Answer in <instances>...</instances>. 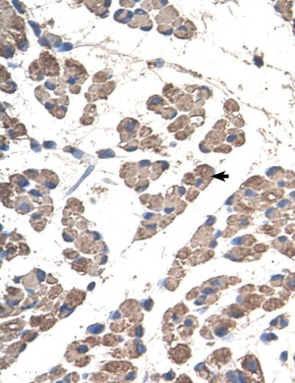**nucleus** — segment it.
Here are the masks:
<instances>
[{
	"instance_id": "45",
	"label": "nucleus",
	"mask_w": 295,
	"mask_h": 383,
	"mask_svg": "<svg viewBox=\"0 0 295 383\" xmlns=\"http://www.w3.org/2000/svg\"><path fill=\"white\" fill-rule=\"evenodd\" d=\"M168 3V1H152V5L154 9H159Z\"/></svg>"
},
{
	"instance_id": "39",
	"label": "nucleus",
	"mask_w": 295,
	"mask_h": 383,
	"mask_svg": "<svg viewBox=\"0 0 295 383\" xmlns=\"http://www.w3.org/2000/svg\"><path fill=\"white\" fill-rule=\"evenodd\" d=\"M25 175H27V176H28L29 178H31V179H36V177L39 176V172H37L36 170L30 169V170L25 171Z\"/></svg>"
},
{
	"instance_id": "56",
	"label": "nucleus",
	"mask_w": 295,
	"mask_h": 383,
	"mask_svg": "<svg viewBox=\"0 0 295 383\" xmlns=\"http://www.w3.org/2000/svg\"><path fill=\"white\" fill-rule=\"evenodd\" d=\"M185 326H192L193 325V319L192 318H187L185 322H184Z\"/></svg>"
},
{
	"instance_id": "12",
	"label": "nucleus",
	"mask_w": 295,
	"mask_h": 383,
	"mask_svg": "<svg viewBox=\"0 0 295 383\" xmlns=\"http://www.w3.org/2000/svg\"><path fill=\"white\" fill-rule=\"evenodd\" d=\"M133 17H134L133 12L130 11V10H126V9L117 10V11L115 12V14H114V16H113V18H114L115 21H117V22H119V23H122V24L131 23V21L133 20Z\"/></svg>"
},
{
	"instance_id": "7",
	"label": "nucleus",
	"mask_w": 295,
	"mask_h": 383,
	"mask_svg": "<svg viewBox=\"0 0 295 383\" xmlns=\"http://www.w3.org/2000/svg\"><path fill=\"white\" fill-rule=\"evenodd\" d=\"M40 44L47 47V48H51V47H60L61 46V39L57 35H54L49 33H45L44 36L39 40Z\"/></svg>"
},
{
	"instance_id": "51",
	"label": "nucleus",
	"mask_w": 295,
	"mask_h": 383,
	"mask_svg": "<svg viewBox=\"0 0 295 383\" xmlns=\"http://www.w3.org/2000/svg\"><path fill=\"white\" fill-rule=\"evenodd\" d=\"M69 89H70V92L72 93H79L81 88H80V86H78V84H74V86H70Z\"/></svg>"
},
{
	"instance_id": "29",
	"label": "nucleus",
	"mask_w": 295,
	"mask_h": 383,
	"mask_svg": "<svg viewBox=\"0 0 295 383\" xmlns=\"http://www.w3.org/2000/svg\"><path fill=\"white\" fill-rule=\"evenodd\" d=\"M176 114H177L176 109L172 107H166L162 111V116L164 119H172L173 117L176 116Z\"/></svg>"
},
{
	"instance_id": "10",
	"label": "nucleus",
	"mask_w": 295,
	"mask_h": 383,
	"mask_svg": "<svg viewBox=\"0 0 295 383\" xmlns=\"http://www.w3.org/2000/svg\"><path fill=\"white\" fill-rule=\"evenodd\" d=\"M165 104V101L162 97H160L159 95H154L151 98L148 100V109L152 110L154 112L158 114H162V108Z\"/></svg>"
},
{
	"instance_id": "8",
	"label": "nucleus",
	"mask_w": 295,
	"mask_h": 383,
	"mask_svg": "<svg viewBox=\"0 0 295 383\" xmlns=\"http://www.w3.org/2000/svg\"><path fill=\"white\" fill-rule=\"evenodd\" d=\"M149 14L142 9H137L135 11V16L133 17L131 23H129V27L131 28H138L142 27L149 21Z\"/></svg>"
},
{
	"instance_id": "57",
	"label": "nucleus",
	"mask_w": 295,
	"mask_h": 383,
	"mask_svg": "<svg viewBox=\"0 0 295 383\" xmlns=\"http://www.w3.org/2000/svg\"><path fill=\"white\" fill-rule=\"evenodd\" d=\"M136 332H137V333H136L137 336L141 337L142 335H143V328H142V326H138V328H137V331H136Z\"/></svg>"
},
{
	"instance_id": "20",
	"label": "nucleus",
	"mask_w": 295,
	"mask_h": 383,
	"mask_svg": "<svg viewBox=\"0 0 295 383\" xmlns=\"http://www.w3.org/2000/svg\"><path fill=\"white\" fill-rule=\"evenodd\" d=\"M7 134L10 138H16L19 136H23L26 135V128L23 124H18L17 126L13 127L12 129L8 130Z\"/></svg>"
},
{
	"instance_id": "5",
	"label": "nucleus",
	"mask_w": 295,
	"mask_h": 383,
	"mask_svg": "<svg viewBox=\"0 0 295 383\" xmlns=\"http://www.w3.org/2000/svg\"><path fill=\"white\" fill-rule=\"evenodd\" d=\"M115 88V83L113 82H108L104 84H94V86L90 87V92L89 93H96V97L99 98H106V97L109 93H112V90Z\"/></svg>"
},
{
	"instance_id": "14",
	"label": "nucleus",
	"mask_w": 295,
	"mask_h": 383,
	"mask_svg": "<svg viewBox=\"0 0 295 383\" xmlns=\"http://www.w3.org/2000/svg\"><path fill=\"white\" fill-rule=\"evenodd\" d=\"M16 207H17V211L19 213H28L31 210H33V204H31V201L27 196H22V198H18L16 200Z\"/></svg>"
},
{
	"instance_id": "24",
	"label": "nucleus",
	"mask_w": 295,
	"mask_h": 383,
	"mask_svg": "<svg viewBox=\"0 0 295 383\" xmlns=\"http://www.w3.org/2000/svg\"><path fill=\"white\" fill-rule=\"evenodd\" d=\"M15 53V48L12 44L10 43H6V44H2L1 46V56L6 58V59H9V58H12L13 55Z\"/></svg>"
},
{
	"instance_id": "34",
	"label": "nucleus",
	"mask_w": 295,
	"mask_h": 383,
	"mask_svg": "<svg viewBox=\"0 0 295 383\" xmlns=\"http://www.w3.org/2000/svg\"><path fill=\"white\" fill-rule=\"evenodd\" d=\"M138 145H139V142L137 140H134V141H132V142H130L129 143H128L127 146H123V148H124V150H127V151H134L138 148Z\"/></svg>"
},
{
	"instance_id": "13",
	"label": "nucleus",
	"mask_w": 295,
	"mask_h": 383,
	"mask_svg": "<svg viewBox=\"0 0 295 383\" xmlns=\"http://www.w3.org/2000/svg\"><path fill=\"white\" fill-rule=\"evenodd\" d=\"M195 30V27L190 21H187L185 26H180L175 31V35L179 39H189L192 35V31Z\"/></svg>"
},
{
	"instance_id": "54",
	"label": "nucleus",
	"mask_w": 295,
	"mask_h": 383,
	"mask_svg": "<svg viewBox=\"0 0 295 383\" xmlns=\"http://www.w3.org/2000/svg\"><path fill=\"white\" fill-rule=\"evenodd\" d=\"M73 48V45L71 44V43H65V44H63V46L61 47V51H68V50H70V49H72Z\"/></svg>"
},
{
	"instance_id": "3",
	"label": "nucleus",
	"mask_w": 295,
	"mask_h": 383,
	"mask_svg": "<svg viewBox=\"0 0 295 383\" xmlns=\"http://www.w3.org/2000/svg\"><path fill=\"white\" fill-rule=\"evenodd\" d=\"M39 62L41 66L42 71H44L45 75L52 76V77L59 75V71H60L59 64L57 60L55 59V57L50 55L47 51L41 53Z\"/></svg>"
},
{
	"instance_id": "17",
	"label": "nucleus",
	"mask_w": 295,
	"mask_h": 383,
	"mask_svg": "<svg viewBox=\"0 0 295 383\" xmlns=\"http://www.w3.org/2000/svg\"><path fill=\"white\" fill-rule=\"evenodd\" d=\"M168 166H169V164L167 163V162H164V161H158V162H155L154 164V168H153V170H154V172H153V176H152V178L153 179H157L160 174H162L165 169H167L168 168Z\"/></svg>"
},
{
	"instance_id": "23",
	"label": "nucleus",
	"mask_w": 295,
	"mask_h": 383,
	"mask_svg": "<svg viewBox=\"0 0 295 383\" xmlns=\"http://www.w3.org/2000/svg\"><path fill=\"white\" fill-rule=\"evenodd\" d=\"M135 163H126L121 170V177H131L136 173Z\"/></svg>"
},
{
	"instance_id": "2",
	"label": "nucleus",
	"mask_w": 295,
	"mask_h": 383,
	"mask_svg": "<svg viewBox=\"0 0 295 383\" xmlns=\"http://www.w3.org/2000/svg\"><path fill=\"white\" fill-rule=\"evenodd\" d=\"M139 127H140V123L132 118H125L120 122V124L117 127V131L120 133L121 142H125L134 139L137 135Z\"/></svg>"
},
{
	"instance_id": "4",
	"label": "nucleus",
	"mask_w": 295,
	"mask_h": 383,
	"mask_svg": "<svg viewBox=\"0 0 295 383\" xmlns=\"http://www.w3.org/2000/svg\"><path fill=\"white\" fill-rule=\"evenodd\" d=\"M69 103V99L67 97H63L58 99H50L49 101L44 103L45 108L49 110V112L55 116L56 118L61 119L65 116L67 112V105Z\"/></svg>"
},
{
	"instance_id": "36",
	"label": "nucleus",
	"mask_w": 295,
	"mask_h": 383,
	"mask_svg": "<svg viewBox=\"0 0 295 383\" xmlns=\"http://www.w3.org/2000/svg\"><path fill=\"white\" fill-rule=\"evenodd\" d=\"M94 122V116H91L89 113H85L84 116L81 118V123L84 125H90Z\"/></svg>"
},
{
	"instance_id": "11",
	"label": "nucleus",
	"mask_w": 295,
	"mask_h": 383,
	"mask_svg": "<svg viewBox=\"0 0 295 383\" xmlns=\"http://www.w3.org/2000/svg\"><path fill=\"white\" fill-rule=\"evenodd\" d=\"M29 72H30V77L33 80H35V81H41L45 75L44 71H42L39 60H36L31 64V66L29 68Z\"/></svg>"
},
{
	"instance_id": "42",
	"label": "nucleus",
	"mask_w": 295,
	"mask_h": 383,
	"mask_svg": "<svg viewBox=\"0 0 295 383\" xmlns=\"http://www.w3.org/2000/svg\"><path fill=\"white\" fill-rule=\"evenodd\" d=\"M10 74L6 71V69H5L3 66H1V81H3V78H4V82H2V84L3 83H6V81L8 79H10Z\"/></svg>"
},
{
	"instance_id": "19",
	"label": "nucleus",
	"mask_w": 295,
	"mask_h": 383,
	"mask_svg": "<svg viewBox=\"0 0 295 383\" xmlns=\"http://www.w3.org/2000/svg\"><path fill=\"white\" fill-rule=\"evenodd\" d=\"M186 122H187V117L184 116V115L183 116H180L176 121H174L172 124H170L168 126V131L169 132H175L177 130L182 129V128L185 126Z\"/></svg>"
},
{
	"instance_id": "52",
	"label": "nucleus",
	"mask_w": 295,
	"mask_h": 383,
	"mask_svg": "<svg viewBox=\"0 0 295 383\" xmlns=\"http://www.w3.org/2000/svg\"><path fill=\"white\" fill-rule=\"evenodd\" d=\"M40 212H42V214H49L50 212L52 211V206H45L44 208H40Z\"/></svg>"
},
{
	"instance_id": "15",
	"label": "nucleus",
	"mask_w": 295,
	"mask_h": 383,
	"mask_svg": "<svg viewBox=\"0 0 295 383\" xmlns=\"http://www.w3.org/2000/svg\"><path fill=\"white\" fill-rule=\"evenodd\" d=\"M243 368L247 371H250L251 373H255L257 371H260V365L258 364V360H257V359L252 357V356L249 359L247 357L243 361Z\"/></svg>"
},
{
	"instance_id": "27",
	"label": "nucleus",
	"mask_w": 295,
	"mask_h": 383,
	"mask_svg": "<svg viewBox=\"0 0 295 383\" xmlns=\"http://www.w3.org/2000/svg\"><path fill=\"white\" fill-rule=\"evenodd\" d=\"M1 89L2 92H5L7 93H13L17 89V86H16V84L13 81H9L4 83V84H1Z\"/></svg>"
},
{
	"instance_id": "32",
	"label": "nucleus",
	"mask_w": 295,
	"mask_h": 383,
	"mask_svg": "<svg viewBox=\"0 0 295 383\" xmlns=\"http://www.w3.org/2000/svg\"><path fill=\"white\" fill-rule=\"evenodd\" d=\"M57 86H58V81L57 80H55L54 78L47 80V81L45 82V84H44V88L47 89H50V90H54Z\"/></svg>"
},
{
	"instance_id": "47",
	"label": "nucleus",
	"mask_w": 295,
	"mask_h": 383,
	"mask_svg": "<svg viewBox=\"0 0 295 383\" xmlns=\"http://www.w3.org/2000/svg\"><path fill=\"white\" fill-rule=\"evenodd\" d=\"M44 147L47 148V150H53V148L56 147V143L51 141H46L44 142Z\"/></svg>"
},
{
	"instance_id": "40",
	"label": "nucleus",
	"mask_w": 295,
	"mask_h": 383,
	"mask_svg": "<svg viewBox=\"0 0 295 383\" xmlns=\"http://www.w3.org/2000/svg\"><path fill=\"white\" fill-rule=\"evenodd\" d=\"M12 3H13V5L16 7V9L18 10V11L21 13V14H23V13H25V5L22 3V2H19V1H12Z\"/></svg>"
},
{
	"instance_id": "25",
	"label": "nucleus",
	"mask_w": 295,
	"mask_h": 383,
	"mask_svg": "<svg viewBox=\"0 0 295 383\" xmlns=\"http://www.w3.org/2000/svg\"><path fill=\"white\" fill-rule=\"evenodd\" d=\"M177 93H179V89H174L172 84H166L163 88V94L170 99L171 102H173V97H176Z\"/></svg>"
},
{
	"instance_id": "48",
	"label": "nucleus",
	"mask_w": 295,
	"mask_h": 383,
	"mask_svg": "<svg viewBox=\"0 0 295 383\" xmlns=\"http://www.w3.org/2000/svg\"><path fill=\"white\" fill-rule=\"evenodd\" d=\"M150 165H151V162H150L149 160H143L138 164V166L140 167L141 169H146V170L148 169V167Z\"/></svg>"
},
{
	"instance_id": "53",
	"label": "nucleus",
	"mask_w": 295,
	"mask_h": 383,
	"mask_svg": "<svg viewBox=\"0 0 295 383\" xmlns=\"http://www.w3.org/2000/svg\"><path fill=\"white\" fill-rule=\"evenodd\" d=\"M144 306H145V308H146L147 311H150V310H151L152 306H153V302H152V300L145 301V303H144Z\"/></svg>"
},
{
	"instance_id": "31",
	"label": "nucleus",
	"mask_w": 295,
	"mask_h": 383,
	"mask_svg": "<svg viewBox=\"0 0 295 383\" xmlns=\"http://www.w3.org/2000/svg\"><path fill=\"white\" fill-rule=\"evenodd\" d=\"M158 31H159L160 34H162L164 35H170L171 34L173 33L172 27H170L168 25H159L158 27Z\"/></svg>"
},
{
	"instance_id": "16",
	"label": "nucleus",
	"mask_w": 295,
	"mask_h": 383,
	"mask_svg": "<svg viewBox=\"0 0 295 383\" xmlns=\"http://www.w3.org/2000/svg\"><path fill=\"white\" fill-rule=\"evenodd\" d=\"M13 36L17 42V46L20 50L22 51H26L27 49L29 48V41L28 39H26V36L24 35L21 34H13Z\"/></svg>"
},
{
	"instance_id": "35",
	"label": "nucleus",
	"mask_w": 295,
	"mask_h": 383,
	"mask_svg": "<svg viewBox=\"0 0 295 383\" xmlns=\"http://www.w3.org/2000/svg\"><path fill=\"white\" fill-rule=\"evenodd\" d=\"M99 157L100 158H108V157H113L115 156V153L113 152V150H101L98 153Z\"/></svg>"
},
{
	"instance_id": "1",
	"label": "nucleus",
	"mask_w": 295,
	"mask_h": 383,
	"mask_svg": "<svg viewBox=\"0 0 295 383\" xmlns=\"http://www.w3.org/2000/svg\"><path fill=\"white\" fill-rule=\"evenodd\" d=\"M65 77L67 78L66 82L71 86H74L77 84V83L83 84L88 75L82 64L73 59H69L65 62Z\"/></svg>"
},
{
	"instance_id": "38",
	"label": "nucleus",
	"mask_w": 295,
	"mask_h": 383,
	"mask_svg": "<svg viewBox=\"0 0 295 383\" xmlns=\"http://www.w3.org/2000/svg\"><path fill=\"white\" fill-rule=\"evenodd\" d=\"M96 15L99 16L100 18H105L108 16V10L105 9V7L103 5V6L96 10Z\"/></svg>"
},
{
	"instance_id": "55",
	"label": "nucleus",
	"mask_w": 295,
	"mask_h": 383,
	"mask_svg": "<svg viewBox=\"0 0 295 383\" xmlns=\"http://www.w3.org/2000/svg\"><path fill=\"white\" fill-rule=\"evenodd\" d=\"M182 22H183V19H182V18H178V20L176 19L175 21H173V26L174 27H178V28H179Z\"/></svg>"
},
{
	"instance_id": "22",
	"label": "nucleus",
	"mask_w": 295,
	"mask_h": 383,
	"mask_svg": "<svg viewBox=\"0 0 295 383\" xmlns=\"http://www.w3.org/2000/svg\"><path fill=\"white\" fill-rule=\"evenodd\" d=\"M162 142L158 136H153L151 138H148V139L144 140L141 142V148L142 150H145V148H149V147H153L154 146H158L159 143Z\"/></svg>"
},
{
	"instance_id": "30",
	"label": "nucleus",
	"mask_w": 295,
	"mask_h": 383,
	"mask_svg": "<svg viewBox=\"0 0 295 383\" xmlns=\"http://www.w3.org/2000/svg\"><path fill=\"white\" fill-rule=\"evenodd\" d=\"M162 204V198L160 196H155L152 199L151 204H150V208L153 209H159L160 206Z\"/></svg>"
},
{
	"instance_id": "46",
	"label": "nucleus",
	"mask_w": 295,
	"mask_h": 383,
	"mask_svg": "<svg viewBox=\"0 0 295 383\" xmlns=\"http://www.w3.org/2000/svg\"><path fill=\"white\" fill-rule=\"evenodd\" d=\"M137 1L136 0H131V1H129V0H121L120 1V5L121 6H125V7H132V6H134V5H135V3H136Z\"/></svg>"
},
{
	"instance_id": "50",
	"label": "nucleus",
	"mask_w": 295,
	"mask_h": 383,
	"mask_svg": "<svg viewBox=\"0 0 295 383\" xmlns=\"http://www.w3.org/2000/svg\"><path fill=\"white\" fill-rule=\"evenodd\" d=\"M187 136H188V135H187L184 131H181L179 133H177V134L175 135V138H176L177 140H184V139H186V138H187Z\"/></svg>"
},
{
	"instance_id": "37",
	"label": "nucleus",
	"mask_w": 295,
	"mask_h": 383,
	"mask_svg": "<svg viewBox=\"0 0 295 383\" xmlns=\"http://www.w3.org/2000/svg\"><path fill=\"white\" fill-rule=\"evenodd\" d=\"M148 187H149V181L148 180H143V181H140L139 184L137 185L136 191L137 192H144Z\"/></svg>"
},
{
	"instance_id": "28",
	"label": "nucleus",
	"mask_w": 295,
	"mask_h": 383,
	"mask_svg": "<svg viewBox=\"0 0 295 383\" xmlns=\"http://www.w3.org/2000/svg\"><path fill=\"white\" fill-rule=\"evenodd\" d=\"M110 77H111V74H107L106 72L101 71L95 74L93 78V81L95 83H103V82H106V80H108Z\"/></svg>"
},
{
	"instance_id": "9",
	"label": "nucleus",
	"mask_w": 295,
	"mask_h": 383,
	"mask_svg": "<svg viewBox=\"0 0 295 383\" xmlns=\"http://www.w3.org/2000/svg\"><path fill=\"white\" fill-rule=\"evenodd\" d=\"M41 178H42V181H41L42 185H44V187H46L47 189H49V190L54 189L58 184L57 176L53 172L48 171V170H44V171H42Z\"/></svg>"
},
{
	"instance_id": "6",
	"label": "nucleus",
	"mask_w": 295,
	"mask_h": 383,
	"mask_svg": "<svg viewBox=\"0 0 295 383\" xmlns=\"http://www.w3.org/2000/svg\"><path fill=\"white\" fill-rule=\"evenodd\" d=\"M177 16H178L177 10H175L173 6H169L160 11V13L155 17V21H157L158 24L169 23V22H172Z\"/></svg>"
},
{
	"instance_id": "18",
	"label": "nucleus",
	"mask_w": 295,
	"mask_h": 383,
	"mask_svg": "<svg viewBox=\"0 0 295 383\" xmlns=\"http://www.w3.org/2000/svg\"><path fill=\"white\" fill-rule=\"evenodd\" d=\"M35 94H36V97L37 98V100H39V101L40 102V103H45V101L47 99H49V97H50V95H49V93H48L46 90L44 89V86H40V87H37L36 89V92H35Z\"/></svg>"
},
{
	"instance_id": "43",
	"label": "nucleus",
	"mask_w": 295,
	"mask_h": 383,
	"mask_svg": "<svg viewBox=\"0 0 295 383\" xmlns=\"http://www.w3.org/2000/svg\"><path fill=\"white\" fill-rule=\"evenodd\" d=\"M29 24H30L32 27H33L34 31H35V34L36 35V36H40V35H41V31H40V28L39 27V25H37L36 23L32 22V21H30Z\"/></svg>"
},
{
	"instance_id": "21",
	"label": "nucleus",
	"mask_w": 295,
	"mask_h": 383,
	"mask_svg": "<svg viewBox=\"0 0 295 383\" xmlns=\"http://www.w3.org/2000/svg\"><path fill=\"white\" fill-rule=\"evenodd\" d=\"M192 104H193L192 97H189V95H185V97H181L179 99L178 103H177V106H178V108L180 110H182V111H187V110H189L191 108Z\"/></svg>"
},
{
	"instance_id": "26",
	"label": "nucleus",
	"mask_w": 295,
	"mask_h": 383,
	"mask_svg": "<svg viewBox=\"0 0 295 383\" xmlns=\"http://www.w3.org/2000/svg\"><path fill=\"white\" fill-rule=\"evenodd\" d=\"M10 180H11L12 183L16 184L17 186H20V188H24L29 186V181L25 177L21 176V175H13L12 177H10Z\"/></svg>"
},
{
	"instance_id": "33",
	"label": "nucleus",
	"mask_w": 295,
	"mask_h": 383,
	"mask_svg": "<svg viewBox=\"0 0 295 383\" xmlns=\"http://www.w3.org/2000/svg\"><path fill=\"white\" fill-rule=\"evenodd\" d=\"M104 329V326L101 325V324H95V325H93L88 328V333H93V334H98L103 332Z\"/></svg>"
},
{
	"instance_id": "49",
	"label": "nucleus",
	"mask_w": 295,
	"mask_h": 383,
	"mask_svg": "<svg viewBox=\"0 0 295 383\" xmlns=\"http://www.w3.org/2000/svg\"><path fill=\"white\" fill-rule=\"evenodd\" d=\"M152 27H153V22H152V20H149L146 24L143 25V26L141 27V29H142L143 31H150V30L152 29Z\"/></svg>"
},
{
	"instance_id": "44",
	"label": "nucleus",
	"mask_w": 295,
	"mask_h": 383,
	"mask_svg": "<svg viewBox=\"0 0 295 383\" xmlns=\"http://www.w3.org/2000/svg\"><path fill=\"white\" fill-rule=\"evenodd\" d=\"M31 147H32V150H33L34 151H36V152H40L41 150L39 142H37L36 141H35V140L31 141Z\"/></svg>"
},
{
	"instance_id": "41",
	"label": "nucleus",
	"mask_w": 295,
	"mask_h": 383,
	"mask_svg": "<svg viewBox=\"0 0 295 383\" xmlns=\"http://www.w3.org/2000/svg\"><path fill=\"white\" fill-rule=\"evenodd\" d=\"M150 134H152V129L151 128H148V127H143L141 129V131H140V133H139L140 137H148Z\"/></svg>"
}]
</instances>
